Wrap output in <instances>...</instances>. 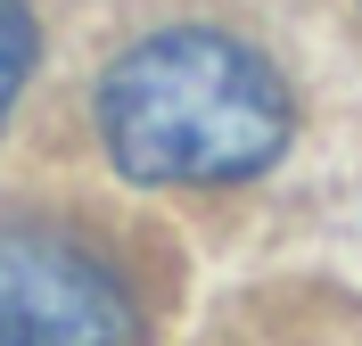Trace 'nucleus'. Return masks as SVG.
<instances>
[{
	"mask_svg": "<svg viewBox=\"0 0 362 346\" xmlns=\"http://www.w3.org/2000/svg\"><path fill=\"white\" fill-rule=\"evenodd\" d=\"M25 67H33V17H25V0H0V115L17 108Z\"/></svg>",
	"mask_w": 362,
	"mask_h": 346,
	"instance_id": "3",
	"label": "nucleus"
},
{
	"mask_svg": "<svg viewBox=\"0 0 362 346\" xmlns=\"http://www.w3.org/2000/svg\"><path fill=\"white\" fill-rule=\"evenodd\" d=\"M140 313L90 248L0 223V346H132Z\"/></svg>",
	"mask_w": 362,
	"mask_h": 346,
	"instance_id": "2",
	"label": "nucleus"
},
{
	"mask_svg": "<svg viewBox=\"0 0 362 346\" xmlns=\"http://www.w3.org/2000/svg\"><path fill=\"white\" fill-rule=\"evenodd\" d=\"M99 132L132 182H247L288 149V91L230 33H157L107 67Z\"/></svg>",
	"mask_w": 362,
	"mask_h": 346,
	"instance_id": "1",
	"label": "nucleus"
}]
</instances>
